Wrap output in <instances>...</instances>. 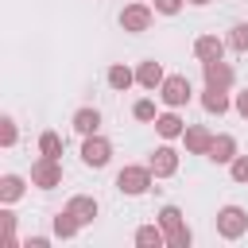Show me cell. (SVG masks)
<instances>
[{
    "label": "cell",
    "instance_id": "obj_3",
    "mask_svg": "<svg viewBox=\"0 0 248 248\" xmlns=\"http://www.w3.org/2000/svg\"><path fill=\"white\" fill-rule=\"evenodd\" d=\"M190 97H194V89H190V78H186V74H170V78H163V85H159V101H163L167 108H182V105H190Z\"/></svg>",
    "mask_w": 248,
    "mask_h": 248
},
{
    "label": "cell",
    "instance_id": "obj_24",
    "mask_svg": "<svg viewBox=\"0 0 248 248\" xmlns=\"http://www.w3.org/2000/svg\"><path fill=\"white\" fill-rule=\"evenodd\" d=\"M0 232H4V244L16 248V213H12V209L0 213Z\"/></svg>",
    "mask_w": 248,
    "mask_h": 248
},
{
    "label": "cell",
    "instance_id": "obj_20",
    "mask_svg": "<svg viewBox=\"0 0 248 248\" xmlns=\"http://www.w3.org/2000/svg\"><path fill=\"white\" fill-rule=\"evenodd\" d=\"M136 244H140V248H163V244H167L163 225H140V229H136Z\"/></svg>",
    "mask_w": 248,
    "mask_h": 248
},
{
    "label": "cell",
    "instance_id": "obj_14",
    "mask_svg": "<svg viewBox=\"0 0 248 248\" xmlns=\"http://www.w3.org/2000/svg\"><path fill=\"white\" fill-rule=\"evenodd\" d=\"M202 108H205L209 116H225V112L232 108V101H229V93H225V89L205 85V93H202Z\"/></svg>",
    "mask_w": 248,
    "mask_h": 248
},
{
    "label": "cell",
    "instance_id": "obj_9",
    "mask_svg": "<svg viewBox=\"0 0 248 248\" xmlns=\"http://www.w3.org/2000/svg\"><path fill=\"white\" fill-rule=\"evenodd\" d=\"M202 78H205V85L229 89V85H232V66H229L225 58H209V62H202Z\"/></svg>",
    "mask_w": 248,
    "mask_h": 248
},
{
    "label": "cell",
    "instance_id": "obj_6",
    "mask_svg": "<svg viewBox=\"0 0 248 248\" xmlns=\"http://www.w3.org/2000/svg\"><path fill=\"white\" fill-rule=\"evenodd\" d=\"M108 159H112V143H108L101 132L85 136V143H81V163L93 167V170H101V167H108Z\"/></svg>",
    "mask_w": 248,
    "mask_h": 248
},
{
    "label": "cell",
    "instance_id": "obj_12",
    "mask_svg": "<svg viewBox=\"0 0 248 248\" xmlns=\"http://www.w3.org/2000/svg\"><path fill=\"white\" fill-rule=\"evenodd\" d=\"M66 209L81 221V225H93L97 221V213H101V205H97V198H89V194H74L70 202H66Z\"/></svg>",
    "mask_w": 248,
    "mask_h": 248
},
{
    "label": "cell",
    "instance_id": "obj_31",
    "mask_svg": "<svg viewBox=\"0 0 248 248\" xmlns=\"http://www.w3.org/2000/svg\"><path fill=\"white\" fill-rule=\"evenodd\" d=\"M186 4H194V8H205V4H209V0H186Z\"/></svg>",
    "mask_w": 248,
    "mask_h": 248
},
{
    "label": "cell",
    "instance_id": "obj_8",
    "mask_svg": "<svg viewBox=\"0 0 248 248\" xmlns=\"http://www.w3.org/2000/svg\"><path fill=\"white\" fill-rule=\"evenodd\" d=\"M147 167L155 170V178H170V174H178V151H174L170 143H163V147H155V151H151Z\"/></svg>",
    "mask_w": 248,
    "mask_h": 248
},
{
    "label": "cell",
    "instance_id": "obj_17",
    "mask_svg": "<svg viewBox=\"0 0 248 248\" xmlns=\"http://www.w3.org/2000/svg\"><path fill=\"white\" fill-rule=\"evenodd\" d=\"M70 124H74V132H78V136H93V132H101V112L85 105V108H78V112H74V120H70Z\"/></svg>",
    "mask_w": 248,
    "mask_h": 248
},
{
    "label": "cell",
    "instance_id": "obj_30",
    "mask_svg": "<svg viewBox=\"0 0 248 248\" xmlns=\"http://www.w3.org/2000/svg\"><path fill=\"white\" fill-rule=\"evenodd\" d=\"M46 244H50L46 236H31V240H27V248H46Z\"/></svg>",
    "mask_w": 248,
    "mask_h": 248
},
{
    "label": "cell",
    "instance_id": "obj_18",
    "mask_svg": "<svg viewBox=\"0 0 248 248\" xmlns=\"http://www.w3.org/2000/svg\"><path fill=\"white\" fill-rule=\"evenodd\" d=\"M78 232H81V221H78L70 209H58V213H54V236H58V240H74Z\"/></svg>",
    "mask_w": 248,
    "mask_h": 248
},
{
    "label": "cell",
    "instance_id": "obj_5",
    "mask_svg": "<svg viewBox=\"0 0 248 248\" xmlns=\"http://www.w3.org/2000/svg\"><path fill=\"white\" fill-rule=\"evenodd\" d=\"M31 186H39V190L62 186V163L50 159V155H39V159L31 163Z\"/></svg>",
    "mask_w": 248,
    "mask_h": 248
},
{
    "label": "cell",
    "instance_id": "obj_11",
    "mask_svg": "<svg viewBox=\"0 0 248 248\" xmlns=\"http://www.w3.org/2000/svg\"><path fill=\"white\" fill-rule=\"evenodd\" d=\"M182 143H186V151H190V155H205V151H209V143H213V132H209L205 124H190V128L182 132Z\"/></svg>",
    "mask_w": 248,
    "mask_h": 248
},
{
    "label": "cell",
    "instance_id": "obj_2",
    "mask_svg": "<svg viewBox=\"0 0 248 248\" xmlns=\"http://www.w3.org/2000/svg\"><path fill=\"white\" fill-rule=\"evenodd\" d=\"M244 232H248V209H240V205H221V209H217V236L240 240Z\"/></svg>",
    "mask_w": 248,
    "mask_h": 248
},
{
    "label": "cell",
    "instance_id": "obj_10",
    "mask_svg": "<svg viewBox=\"0 0 248 248\" xmlns=\"http://www.w3.org/2000/svg\"><path fill=\"white\" fill-rule=\"evenodd\" d=\"M236 155H240V151H236V140H232L229 132L213 136V143H209V151H205V159H209V163H217V167H221V163H232Z\"/></svg>",
    "mask_w": 248,
    "mask_h": 248
},
{
    "label": "cell",
    "instance_id": "obj_16",
    "mask_svg": "<svg viewBox=\"0 0 248 248\" xmlns=\"http://www.w3.org/2000/svg\"><path fill=\"white\" fill-rule=\"evenodd\" d=\"M163 78H167V74H163V66H159L155 58H147V62H140V66H136V81H140L143 89H159V85H163Z\"/></svg>",
    "mask_w": 248,
    "mask_h": 248
},
{
    "label": "cell",
    "instance_id": "obj_22",
    "mask_svg": "<svg viewBox=\"0 0 248 248\" xmlns=\"http://www.w3.org/2000/svg\"><path fill=\"white\" fill-rule=\"evenodd\" d=\"M39 155L62 159V136H58V132H43V136H39Z\"/></svg>",
    "mask_w": 248,
    "mask_h": 248
},
{
    "label": "cell",
    "instance_id": "obj_29",
    "mask_svg": "<svg viewBox=\"0 0 248 248\" xmlns=\"http://www.w3.org/2000/svg\"><path fill=\"white\" fill-rule=\"evenodd\" d=\"M232 108H236V112H240V116L248 120V89H240V93H236V101H232Z\"/></svg>",
    "mask_w": 248,
    "mask_h": 248
},
{
    "label": "cell",
    "instance_id": "obj_4",
    "mask_svg": "<svg viewBox=\"0 0 248 248\" xmlns=\"http://www.w3.org/2000/svg\"><path fill=\"white\" fill-rule=\"evenodd\" d=\"M151 178H155L151 167H124V170L116 174V190L128 194V198H140V194L151 190Z\"/></svg>",
    "mask_w": 248,
    "mask_h": 248
},
{
    "label": "cell",
    "instance_id": "obj_21",
    "mask_svg": "<svg viewBox=\"0 0 248 248\" xmlns=\"http://www.w3.org/2000/svg\"><path fill=\"white\" fill-rule=\"evenodd\" d=\"M105 78H108V85H112L116 93H124L128 85H136V70H128V66H120V62H116V66H108V74H105Z\"/></svg>",
    "mask_w": 248,
    "mask_h": 248
},
{
    "label": "cell",
    "instance_id": "obj_23",
    "mask_svg": "<svg viewBox=\"0 0 248 248\" xmlns=\"http://www.w3.org/2000/svg\"><path fill=\"white\" fill-rule=\"evenodd\" d=\"M229 46H232L236 54H248V23H236V27L229 31Z\"/></svg>",
    "mask_w": 248,
    "mask_h": 248
},
{
    "label": "cell",
    "instance_id": "obj_26",
    "mask_svg": "<svg viewBox=\"0 0 248 248\" xmlns=\"http://www.w3.org/2000/svg\"><path fill=\"white\" fill-rule=\"evenodd\" d=\"M229 174H232V182H248V155H236L229 163Z\"/></svg>",
    "mask_w": 248,
    "mask_h": 248
},
{
    "label": "cell",
    "instance_id": "obj_13",
    "mask_svg": "<svg viewBox=\"0 0 248 248\" xmlns=\"http://www.w3.org/2000/svg\"><path fill=\"white\" fill-rule=\"evenodd\" d=\"M194 58H198V62L225 58V39H217V35H198V39H194Z\"/></svg>",
    "mask_w": 248,
    "mask_h": 248
},
{
    "label": "cell",
    "instance_id": "obj_1",
    "mask_svg": "<svg viewBox=\"0 0 248 248\" xmlns=\"http://www.w3.org/2000/svg\"><path fill=\"white\" fill-rule=\"evenodd\" d=\"M159 225L167 232V248H190L194 244V232L186 229V217H182L178 205H163L159 209Z\"/></svg>",
    "mask_w": 248,
    "mask_h": 248
},
{
    "label": "cell",
    "instance_id": "obj_7",
    "mask_svg": "<svg viewBox=\"0 0 248 248\" xmlns=\"http://www.w3.org/2000/svg\"><path fill=\"white\" fill-rule=\"evenodd\" d=\"M151 16H155V12H151L147 4H140V0H136V4H128V8L120 12V27H124L128 35H140V31H147V27H151Z\"/></svg>",
    "mask_w": 248,
    "mask_h": 248
},
{
    "label": "cell",
    "instance_id": "obj_19",
    "mask_svg": "<svg viewBox=\"0 0 248 248\" xmlns=\"http://www.w3.org/2000/svg\"><path fill=\"white\" fill-rule=\"evenodd\" d=\"M23 190H27V182H23L19 174H4V178H0V202H4V205L19 202V198H23Z\"/></svg>",
    "mask_w": 248,
    "mask_h": 248
},
{
    "label": "cell",
    "instance_id": "obj_25",
    "mask_svg": "<svg viewBox=\"0 0 248 248\" xmlns=\"http://www.w3.org/2000/svg\"><path fill=\"white\" fill-rule=\"evenodd\" d=\"M16 140H19V128H16V120H12V116H4V120H0V143H4V147H12Z\"/></svg>",
    "mask_w": 248,
    "mask_h": 248
},
{
    "label": "cell",
    "instance_id": "obj_28",
    "mask_svg": "<svg viewBox=\"0 0 248 248\" xmlns=\"http://www.w3.org/2000/svg\"><path fill=\"white\" fill-rule=\"evenodd\" d=\"M182 4H186V0H155V12H159V16H178Z\"/></svg>",
    "mask_w": 248,
    "mask_h": 248
},
{
    "label": "cell",
    "instance_id": "obj_27",
    "mask_svg": "<svg viewBox=\"0 0 248 248\" xmlns=\"http://www.w3.org/2000/svg\"><path fill=\"white\" fill-rule=\"evenodd\" d=\"M132 116H136V120H155V101H147V97L136 101V105H132Z\"/></svg>",
    "mask_w": 248,
    "mask_h": 248
},
{
    "label": "cell",
    "instance_id": "obj_15",
    "mask_svg": "<svg viewBox=\"0 0 248 248\" xmlns=\"http://www.w3.org/2000/svg\"><path fill=\"white\" fill-rule=\"evenodd\" d=\"M155 132L163 136V140H182V132H186V120L170 108V112H159L155 116Z\"/></svg>",
    "mask_w": 248,
    "mask_h": 248
}]
</instances>
